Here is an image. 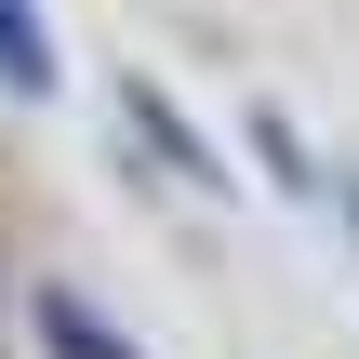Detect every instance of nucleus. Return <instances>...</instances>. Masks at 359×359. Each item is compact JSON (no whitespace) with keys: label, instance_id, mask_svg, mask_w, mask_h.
I'll list each match as a JSON object with an SVG mask.
<instances>
[]
</instances>
